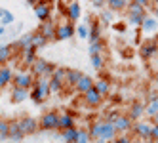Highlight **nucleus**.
Masks as SVG:
<instances>
[{"mask_svg":"<svg viewBox=\"0 0 158 143\" xmlns=\"http://www.w3.org/2000/svg\"><path fill=\"white\" fill-rule=\"evenodd\" d=\"M76 134H78V128H76V126H74V128H69V130H63V132H61V139H63L65 143H74Z\"/></svg>","mask_w":158,"mask_h":143,"instance_id":"nucleus-32","label":"nucleus"},{"mask_svg":"<svg viewBox=\"0 0 158 143\" xmlns=\"http://www.w3.org/2000/svg\"><path fill=\"white\" fill-rule=\"evenodd\" d=\"M133 143H145V141H133Z\"/></svg>","mask_w":158,"mask_h":143,"instance_id":"nucleus-54","label":"nucleus"},{"mask_svg":"<svg viewBox=\"0 0 158 143\" xmlns=\"http://www.w3.org/2000/svg\"><path fill=\"white\" fill-rule=\"evenodd\" d=\"M10 139L14 143H21L25 139V134L19 130V122L17 120H10Z\"/></svg>","mask_w":158,"mask_h":143,"instance_id":"nucleus-18","label":"nucleus"},{"mask_svg":"<svg viewBox=\"0 0 158 143\" xmlns=\"http://www.w3.org/2000/svg\"><path fill=\"white\" fill-rule=\"evenodd\" d=\"M19 56H21V59H23V65H25V67H32V65H35V61L38 59V56H36V50L35 48H27V50H23V52H21L19 53Z\"/></svg>","mask_w":158,"mask_h":143,"instance_id":"nucleus-19","label":"nucleus"},{"mask_svg":"<svg viewBox=\"0 0 158 143\" xmlns=\"http://www.w3.org/2000/svg\"><path fill=\"white\" fill-rule=\"evenodd\" d=\"M12 82H14V71H12V67L4 65V67L0 69V90L6 88L8 84H12Z\"/></svg>","mask_w":158,"mask_h":143,"instance_id":"nucleus-22","label":"nucleus"},{"mask_svg":"<svg viewBox=\"0 0 158 143\" xmlns=\"http://www.w3.org/2000/svg\"><path fill=\"white\" fill-rule=\"evenodd\" d=\"M59 126V113L57 111H48L44 113L38 120V128L44 132H52V130H57Z\"/></svg>","mask_w":158,"mask_h":143,"instance_id":"nucleus-2","label":"nucleus"},{"mask_svg":"<svg viewBox=\"0 0 158 143\" xmlns=\"http://www.w3.org/2000/svg\"><path fill=\"white\" fill-rule=\"evenodd\" d=\"M114 27H116L118 32H126V25H124V23H122V25H114Z\"/></svg>","mask_w":158,"mask_h":143,"instance_id":"nucleus-49","label":"nucleus"},{"mask_svg":"<svg viewBox=\"0 0 158 143\" xmlns=\"http://www.w3.org/2000/svg\"><path fill=\"white\" fill-rule=\"evenodd\" d=\"M82 74L84 73H80L78 69H67V73H65V84L71 86V88H74L78 84V80L82 78Z\"/></svg>","mask_w":158,"mask_h":143,"instance_id":"nucleus-23","label":"nucleus"},{"mask_svg":"<svg viewBox=\"0 0 158 143\" xmlns=\"http://www.w3.org/2000/svg\"><path fill=\"white\" fill-rule=\"evenodd\" d=\"M112 19H114V15H112V12L110 10H105L103 14H101V23H112Z\"/></svg>","mask_w":158,"mask_h":143,"instance_id":"nucleus-40","label":"nucleus"},{"mask_svg":"<svg viewBox=\"0 0 158 143\" xmlns=\"http://www.w3.org/2000/svg\"><path fill=\"white\" fill-rule=\"evenodd\" d=\"M94 82H95V80L92 78V76H88V74H82V78L78 80V84H76L74 88H76V92H78V94H82V95H84L86 92H89V90L94 88Z\"/></svg>","mask_w":158,"mask_h":143,"instance_id":"nucleus-17","label":"nucleus"},{"mask_svg":"<svg viewBox=\"0 0 158 143\" xmlns=\"http://www.w3.org/2000/svg\"><path fill=\"white\" fill-rule=\"evenodd\" d=\"M120 115H122V113H118V111H109V113H107V116H105V122L112 124V122H114V120H116Z\"/></svg>","mask_w":158,"mask_h":143,"instance_id":"nucleus-42","label":"nucleus"},{"mask_svg":"<svg viewBox=\"0 0 158 143\" xmlns=\"http://www.w3.org/2000/svg\"><path fill=\"white\" fill-rule=\"evenodd\" d=\"M82 15V6L80 2H69V6H67V17H69L71 23H74V21H78Z\"/></svg>","mask_w":158,"mask_h":143,"instance_id":"nucleus-16","label":"nucleus"},{"mask_svg":"<svg viewBox=\"0 0 158 143\" xmlns=\"http://www.w3.org/2000/svg\"><path fill=\"white\" fill-rule=\"evenodd\" d=\"M128 0H107V10L114 12H122V10H128Z\"/></svg>","mask_w":158,"mask_h":143,"instance_id":"nucleus-25","label":"nucleus"},{"mask_svg":"<svg viewBox=\"0 0 158 143\" xmlns=\"http://www.w3.org/2000/svg\"><path fill=\"white\" fill-rule=\"evenodd\" d=\"M55 6H57V10H59L61 14H65V15H67V6H69V2H57Z\"/></svg>","mask_w":158,"mask_h":143,"instance_id":"nucleus-45","label":"nucleus"},{"mask_svg":"<svg viewBox=\"0 0 158 143\" xmlns=\"http://www.w3.org/2000/svg\"><path fill=\"white\" fill-rule=\"evenodd\" d=\"M82 99H84V103H86L88 107H99L101 103H103V95H101L95 88H92L89 92H86V94L82 95Z\"/></svg>","mask_w":158,"mask_h":143,"instance_id":"nucleus-12","label":"nucleus"},{"mask_svg":"<svg viewBox=\"0 0 158 143\" xmlns=\"http://www.w3.org/2000/svg\"><path fill=\"white\" fill-rule=\"evenodd\" d=\"M116 136H118V134H116L114 126L109 124V122H105V124H103V132H101V136H99L97 143H112Z\"/></svg>","mask_w":158,"mask_h":143,"instance_id":"nucleus-13","label":"nucleus"},{"mask_svg":"<svg viewBox=\"0 0 158 143\" xmlns=\"http://www.w3.org/2000/svg\"><path fill=\"white\" fill-rule=\"evenodd\" d=\"M76 32H78V36H80V38H88V36H89V29H88V25H78Z\"/></svg>","mask_w":158,"mask_h":143,"instance_id":"nucleus-41","label":"nucleus"},{"mask_svg":"<svg viewBox=\"0 0 158 143\" xmlns=\"http://www.w3.org/2000/svg\"><path fill=\"white\" fill-rule=\"evenodd\" d=\"M6 139H10V120L0 118V143Z\"/></svg>","mask_w":158,"mask_h":143,"instance_id":"nucleus-31","label":"nucleus"},{"mask_svg":"<svg viewBox=\"0 0 158 143\" xmlns=\"http://www.w3.org/2000/svg\"><path fill=\"white\" fill-rule=\"evenodd\" d=\"M156 84H158V73H156Z\"/></svg>","mask_w":158,"mask_h":143,"instance_id":"nucleus-55","label":"nucleus"},{"mask_svg":"<svg viewBox=\"0 0 158 143\" xmlns=\"http://www.w3.org/2000/svg\"><path fill=\"white\" fill-rule=\"evenodd\" d=\"M0 69H2V65H0Z\"/></svg>","mask_w":158,"mask_h":143,"instance_id":"nucleus-56","label":"nucleus"},{"mask_svg":"<svg viewBox=\"0 0 158 143\" xmlns=\"http://www.w3.org/2000/svg\"><path fill=\"white\" fill-rule=\"evenodd\" d=\"M151 6V2L147 0H133L128 4V14L131 15H147V8Z\"/></svg>","mask_w":158,"mask_h":143,"instance_id":"nucleus-9","label":"nucleus"},{"mask_svg":"<svg viewBox=\"0 0 158 143\" xmlns=\"http://www.w3.org/2000/svg\"><path fill=\"white\" fill-rule=\"evenodd\" d=\"M31 46H32V32H27V35H23L17 42H14V44H12L14 52H15V50L23 52V50H27V48H31Z\"/></svg>","mask_w":158,"mask_h":143,"instance_id":"nucleus-24","label":"nucleus"},{"mask_svg":"<svg viewBox=\"0 0 158 143\" xmlns=\"http://www.w3.org/2000/svg\"><path fill=\"white\" fill-rule=\"evenodd\" d=\"M35 76H32L31 73H17L14 74V88H21V90H27L31 92L32 90V86H35Z\"/></svg>","mask_w":158,"mask_h":143,"instance_id":"nucleus-3","label":"nucleus"},{"mask_svg":"<svg viewBox=\"0 0 158 143\" xmlns=\"http://www.w3.org/2000/svg\"><path fill=\"white\" fill-rule=\"evenodd\" d=\"M61 90H63V82L55 80V78H50V92L52 94H61Z\"/></svg>","mask_w":158,"mask_h":143,"instance_id":"nucleus-38","label":"nucleus"},{"mask_svg":"<svg viewBox=\"0 0 158 143\" xmlns=\"http://www.w3.org/2000/svg\"><path fill=\"white\" fill-rule=\"evenodd\" d=\"M152 42H154V44H156V48H158V35H156V36H154V38H152Z\"/></svg>","mask_w":158,"mask_h":143,"instance_id":"nucleus-52","label":"nucleus"},{"mask_svg":"<svg viewBox=\"0 0 158 143\" xmlns=\"http://www.w3.org/2000/svg\"><path fill=\"white\" fill-rule=\"evenodd\" d=\"M145 17L147 15H131V14H128V23L133 25V27H141L143 21H145Z\"/></svg>","mask_w":158,"mask_h":143,"instance_id":"nucleus-36","label":"nucleus"},{"mask_svg":"<svg viewBox=\"0 0 158 143\" xmlns=\"http://www.w3.org/2000/svg\"><path fill=\"white\" fill-rule=\"evenodd\" d=\"M156 19L154 17H151V15H147L145 17V21H143V25H141V29H143V32H152L154 29H156Z\"/></svg>","mask_w":158,"mask_h":143,"instance_id":"nucleus-34","label":"nucleus"},{"mask_svg":"<svg viewBox=\"0 0 158 143\" xmlns=\"http://www.w3.org/2000/svg\"><path fill=\"white\" fill-rule=\"evenodd\" d=\"M156 53H158V48H156V44H154L152 40L141 44V48H139V56H141L143 59H152Z\"/></svg>","mask_w":158,"mask_h":143,"instance_id":"nucleus-15","label":"nucleus"},{"mask_svg":"<svg viewBox=\"0 0 158 143\" xmlns=\"http://www.w3.org/2000/svg\"><path fill=\"white\" fill-rule=\"evenodd\" d=\"M65 73H67V69H63V67H55V71H53V74H52V78L61 80V82L65 84Z\"/></svg>","mask_w":158,"mask_h":143,"instance_id":"nucleus-39","label":"nucleus"},{"mask_svg":"<svg viewBox=\"0 0 158 143\" xmlns=\"http://www.w3.org/2000/svg\"><path fill=\"white\" fill-rule=\"evenodd\" d=\"M14 56H15V52L12 48V44H2V46H0V65H2V67L8 61H12Z\"/></svg>","mask_w":158,"mask_h":143,"instance_id":"nucleus-20","label":"nucleus"},{"mask_svg":"<svg viewBox=\"0 0 158 143\" xmlns=\"http://www.w3.org/2000/svg\"><path fill=\"white\" fill-rule=\"evenodd\" d=\"M151 139H152L154 143L158 141V126H154V124H152V132H151Z\"/></svg>","mask_w":158,"mask_h":143,"instance_id":"nucleus-47","label":"nucleus"},{"mask_svg":"<svg viewBox=\"0 0 158 143\" xmlns=\"http://www.w3.org/2000/svg\"><path fill=\"white\" fill-rule=\"evenodd\" d=\"M76 32V27L71 23V21H65V23H59L55 27V40H71Z\"/></svg>","mask_w":158,"mask_h":143,"instance_id":"nucleus-5","label":"nucleus"},{"mask_svg":"<svg viewBox=\"0 0 158 143\" xmlns=\"http://www.w3.org/2000/svg\"><path fill=\"white\" fill-rule=\"evenodd\" d=\"M32 10H35V15L38 17L40 23H46V21L52 19V4L50 2H36Z\"/></svg>","mask_w":158,"mask_h":143,"instance_id":"nucleus-7","label":"nucleus"},{"mask_svg":"<svg viewBox=\"0 0 158 143\" xmlns=\"http://www.w3.org/2000/svg\"><path fill=\"white\" fill-rule=\"evenodd\" d=\"M152 124H154V126H158V113L152 116Z\"/></svg>","mask_w":158,"mask_h":143,"instance_id":"nucleus-50","label":"nucleus"},{"mask_svg":"<svg viewBox=\"0 0 158 143\" xmlns=\"http://www.w3.org/2000/svg\"><path fill=\"white\" fill-rule=\"evenodd\" d=\"M151 8H152V14H154V15L158 17V2H154V4L151 2Z\"/></svg>","mask_w":158,"mask_h":143,"instance_id":"nucleus-48","label":"nucleus"},{"mask_svg":"<svg viewBox=\"0 0 158 143\" xmlns=\"http://www.w3.org/2000/svg\"><path fill=\"white\" fill-rule=\"evenodd\" d=\"M112 143H133V141H131V137L128 134H122V136H116Z\"/></svg>","mask_w":158,"mask_h":143,"instance_id":"nucleus-43","label":"nucleus"},{"mask_svg":"<svg viewBox=\"0 0 158 143\" xmlns=\"http://www.w3.org/2000/svg\"><path fill=\"white\" fill-rule=\"evenodd\" d=\"M76 126V116H74V113H71V111H65V113H59V126H57V130H69V128H74Z\"/></svg>","mask_w":158,"mask_h":143,"instance_id":"nucleus-11","label":"nucleus"},{"mask_svg":"<svg viewBox=\"0 0 158 143\" xmlns=\"http://www.w3.org/2000/svg\"><path fill=\"white\" fill-rule=\"evenodd\" d=\"M74 143H92V137H89V132L86 128H78V134H76V139Z\"/></svg>","mask_w":158,"mask_h":143,"instance_id":"nucleus-33","label":"nucleus"},{"mask_svg":"<svg viewBox=\"0 0 158 143\" xmlns=\"http://www.w3.org/2000/svg\"><path fill=\"white\" fill-rule=\"evenodd\" d=\"M55 27H57V25H55L53 23V21L50 19V21H46V23H40V32H42V35L44 36H46V40L50 42V40H55Z\"/></svg>","mask_w":158,"mask_h":143,"instance_id":"nucleus-21","label":"nucleus"},{"mask_svg":"<svg viewBox=\"0 0 158 143\" xmlns=\"http://www.w3.org/2000/svg\"><path fill=\"white\" fill-rule=\"evenodd\" d=\"M50 78H36L35 80V86H32V90L29 92V97L32 99V103H44L50 97Z\"/></svg>","mask_w":158,"mask_h":143,"instance_id":"nucleus-1","label":"nucleus"},{"mask_svg":"<svg viewBox=\"0 0 158 143\" xmlns=\"http://www.w3.org/2000/svg\"><path fill=\"white\" fill-rule=\"evenodd\" d=\"M158 113V95H152L151 99H149V103L145 105V116H154Z\"/></svg>","mask_w":158,"mask_h":143,"instance_id":"nucleus-28","label":"nucleus"},{"mask_svg":"<svg viewBox=\"0 0 158 143\" xmlns=\"http://www.w3.org/2000/svg\"><path fill=\"white\" fill-rule=\"evenodd\" d=\"M88 29H89V36H88L89 44L103 42V40H101V23H99V19H92V17H89V25H88Z\"/></svg>","mask_w":158,"mask_h":143,"instance_id":"nucleus-10","label":"nucleus"},{"mask_svg":"<svg viewBox=\"0 0 158 143\" xmlns=\"http://www.w3.org/2000/svg\"><path fill=\"white\" fill-rule=\"evenodd\" d=\"M89 61H92V67L97 69V71H101V69L105 67V59H103V56H89Z\"/></svg>","mask_w":158,"mask_h":143,"instance_id":"nucleus-35","label":"nucleus"},{"mask_svg":"<svg viewBox=\"0 0 158 143\" xmlns=\"http://www.w3.org/2000/svg\"><path fill=\"white\" fill-rule=\"evenodd\" d=\"M103 124H105V120H95V122H92V126L88 128L89 137H92V139H99L101 132H103Z\"/></svg>","mask_w":158,"mask_h":143,"instance_id":"nucleus-29","label":"nucleus"},{"mask_svg":"<svg viewBox=\"0 0 158 143\" xmlns=\"http://www.w3.org/2000/svg\"><path fill=\"white\" fill-rule=\"evenodd\" d=\"M131 132H133V136L137 137L139 141H149L151 139V132H152V124L139 120V122H133Z\"/></svg>","mask_w":158,"mask_h":143,"instance_id":"nucleus-4","label":"nucleus"},{"mask_svg":"<svg viewBox=\"0 0 158 143\" xmlns=\"http://www.w3.org/2000/svg\"><path fill=\"white\" fill-rule=\"evenodd\" d=\"M112 126H114V130H116V134H128V132H131V126H133V122H131V118L128 116V115H120L114 122H112Z\"/></svg>","mask_w":158,"mask_h":143,"instance_id":"nucleus-8","label":"nucleus"},{"mask_svg":"<svg viewBox=\"0 0 158 143\" xmlns=\"http://www.w3.org/2000/svg\"><path fill=\"white\" fill-rule=\"evenodd\" d=\"M92 6L94 8H107V2L105 0H92Z\"/></svg>","mask_w":158,"mask_h":143,"instance_id":"nucleus-46","label":"nucleus"},{"mask_svg":"<svg viewBox=\"0 0 158 143\" xmlns=\"http://www.w3.org/2000/svg\"><path fill=\"white\" fill-rule=\"evenodd\" d=\"M156 143H158V141H156Z\"/></svg>","mask_w":158,"mask_h":143,"instance_id":"nucleus-57","label":"nucleus"},{"mask_svg":"<svg viewBox=\"0 0 158 143\" xmlns=\"http://www.w3.org/2000/svg\"><path fill=\"white\" fill-rule=\"evenodd\" d=\"M4 14H6V8H0V19L4 17Z\"/></svg>","mask_w":158,"mask_h":143,"instance_id":"nucleus-51","label":"nucleus"},{"mask_svg":"<svg viewBox=\"0 0 158 143\" xmlns=\"http://www.w3.org/2000/svg\"><path fill=\"white\" fill-rule=\"evenodd\" d=\"M48 44V40H46V36L42 35L40 31H36V32H32V48H35L36 52L40 50V48H44Z\"/></svg>","mask_w":158,"mask_h":143,"instance_id":"nucleus-30","label":"nucleus"},{"mask_svg":"<svg viewBox=\"0 0 158 143\" xmlns=\"http://www.w3.org/2000/svg\"><path fill=\"white\" fill-rule=\"evenodd\" d=\"M17 122H19V130L25 134V137L31 136V134H36V132L40 130L38 128V120L32 118V116H21Z\"/></svg>","mask_w":158,"mask_h":143,"instance_id":"nucleus-6","label":"nucleus"},{"mask_svg":"<svg viewBox=\"0 0 158 143\" xmlns=\"http://www.w3.org/2000/svg\"><path fill=\"white\" fill-rule=\"evenodd\" d=\"M105 44L103 42H95V44H89V56H101V52H103Z\"/></svg>","mask_w":158,"mask_h":143,"instance_id":"nucleus-37","label":"nucleus"},{"mask_svg":"<svg viewBox=\"0 0 158 143\" xmlns=\"http://www.w3.org/2000/svg\"><path fill=\"white\" fill-rule=\"evenodd\" d=\"M12 103H23L25 99H29V92L21 90V88H12Z\"/></svg>","mask_w":158,"mask_h":143,"instance_id":"nucleus-27","label":"nucleus"},{"mask_svg":"<svg viewBox=\"0 0 158 143\" xmlns=\"http://www.w3.org/2000/svg\"><path fill=\"white\" fill-rule=\"evenodd\" d=\"M0 23H2V27H4V25H10V23H14V15H12V14H10L8 10H6V14H4V17L0 19Z\"/></svg>","mask_w":158,"mask_h":143,"instance_id":"nucleus-44","label":"nucleus"},{"mask_svg":"<svg viewBox=\"0 0 158 143\" xmlns=\"http://www.w3.org/2000/svg\"><path fill=\"white\" fill-rule=\"evenodd\" d=\"M2 35H4V27H2V25H0V36H2Z\"/></svg>","mask_w":158,"mask_h":143,"instance_id":"nucleus-53","label":"nucleus"},{"mask_svg":"<svg viewBox=\"0 0 158 143\" xmlns=\"http://www.w3.org/2000/svg\"><path fill=\"white\" fill-rule=\"evenodd\" d=\"M128 116L131 118V122H139V120L145 116V103H141V101H133L131 107H130Z\"/></svg>","mask_w":158,"mask_h":143,"instance_id":"nucleus-14","label":"nucleus"},{"mask_svg":"<svg viewBox=\"0 0 158 143\" xmlns=\"http://www.w3.org/2000/svg\"><path fill=\"white\" fill-rule=\"evenodd\" d=\"M94 88L105 97V95H109V92H110V82H109V78H99V80L94 82Z\"/></svg>","mask_w":158,"mask_h":143,"instance_id":"nucleus-26","label":"nucleus"}]
</instances>
